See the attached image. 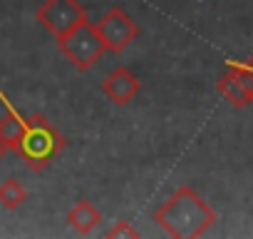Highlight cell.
I'll return each instance as SVG.
<instances>
[{
  "mask_svg": "<svg viewBox=\"0 0 253 239\" xmlns=\"http://www.w3.org/2000/svg\"><path fill=\"white\" fill-rule=\"evenodd\" d=\"M154 222L169 237L194 239L201 237L216 222V212L209 207V202H204V197H199L189 184H184L154 212Z\"/></svg>",
  "mask_w": 253,
  "mask_h": 239,
  "instance_id": "cell-1",
  "label": "cell"
},
{
  "mask_svg": "<svg viewBox=\"0 0 253 239\" xmlns=\"http://www.w3.org/2000/svg\"><path fill=\"white\" fill-rule=\"evenodd\" d=\"M65 147H67V140L52 127L50 120L45 115H33L25 120V127H23L15 152L33 172H42Z\"/></svg>",
  "mask_w": 253,
  "mask_h": 239,
  "instance_id": "cell-2",
  "label": "cell"
},
{
  "mask_svg": "<svg viewBox=\"0 0 253 239\" xmlns=\"http://www.w3.org/2000/svg\"><path fill=\"white\" fill-rule=\"evenodd\" d=\"M57 48L62 50V55L75 65V70H80V72H87L104 53H107V48H104V43H102V38H99V33H97V28H94V23H89V20H84V23H80L75 30H70L67 35H62V38H57Z\"/></svg>",
  "mask_w": 253,
  "mask_h": 239,
  "instance_id": "cell-3",
  "label": "cell"
},
{
  "mask_svg": "<svg viewBox=\"0 0 253 239\" xmlns=\"http://www.w3.org/2000/svg\"><path fill=\"white\" fill-rule=\"evenodd\" d=\"M104 48L109 53H122L132 45V40L139 35V25L126 15L119 5H112L97 23H94Z\"/></svg>",
  "mask_w": 253,
  "mask_h": 239,
  "instance_id": "cell-4",
  "label": "cell"
},
{
  "mask_svg": "<svg viewBox=\"0 0 253 239\" xmlns=\"http://www.w3.org/2000/svg\"><path fill=\"white\" fill-rule=\"evenodd\" d=\"M84 20H87V10L77 0H45L38 10V23H42V28L55 38L67 35Z\"/></svg>",
  "mask_w": 253,
  "mask_h": 239,
  "instance_id": "cell-5",
  "label": "cell"
},
{
  "mask_svg": "<svg viewBox=\"0 0 253 239\" xmlns=\"http://www.w3.org/2000/svg\"><path fill=\"white\" fill-rule=\"evenodd\" d=\"M218 92L233 105L246 107L253 100V70L248 62H228L226 72L218 80Z\"/></svg>",
  "mask_w": 253,
  "mask_h": 239,
  "instance_id": "cell-6",
  "label": "cell"
},
{
  "mask_svg": "<svg viewBox=\"0 0 253 239\" xmlns=\"http://www.w3.org/2000/svg\"><path fill=\"white\" fill-rule=\"evenodd\" d=\"M139 90H142L139 77H137L129 67H124V65L114 67V70L102 80V92H104L112 102H117V105L132 102V100L137 97Z\"/></svg>",
  "mask_w": 253,
  "mask_h": 239,
  "instance_id": "cell-7",
  "label": "cell"
},
{
  "mask_svg": "<svg viewBox=\"0 0 253 239\" xmlns=\"http://www.w3.org/2000/svg\"><path fill=\"white\" fill-rule=\"evenodd\" d=\"M99 222H102L99 209H97L92 202H87V199H80V202L67 212V224H70L77 234H89Z\"/></svg>",
  "mask_w": 253,
  "mask_h": 239,
  "instance_id": "cell-8",
  "label": "cell"
},
{
  "mask_svg": "<svg viewBox=\"0 0 253 239\" xmlns=\"http://www.w3.org/2000/svg\"><path fill=\"white\" fill-rule=\"evenodd\" d=\"M25 199H28V192L18 179L8 177L3 184H0V204H3L5 209H18Z\"/></svg>",
  "mask_w": 253,
  "mask_h": 239,
  "instance_id": "cell-9",
  "label": "cell"
},
{
  "mask_svg": "<svg viewBox=\"0 0 253 239\" xmlns=\"http://www.w3.org/2000/svg\"><path fill=\"white\" fill-rule=\"evenodd\" d=\"M104 237H109V239H119V237H126V239H137L139 237V229H134L129 222H126V219H119L114 227H109L107 232H104Z\"/></svg>",
  "mask_w": 253,
  "mask_h": 239,
  "instance_id": "cell-10",
  "label": "cell"
},
{
  "mask_svg": "<svg viewBox=\"0 0 253 239\" xmlns=\"http://www.w3.org/2000/svg\"><path fill=\"white\" fill-rule=\"evenodd\" d=\"M8 152H10V150H8V145H5L3 140H0V160H3V157H5Z\"/></svg>",
  "mask_w": 253,
  "mask_h": 239,
  "instance_id": "cell-11",
  "label": "cell"
},
{
  "mask_svg": "<svg viewBox=\"0 0 253 239\" xmlns=\"http://www.w3.org/2000/svg\"><path fill=\"white\" fill-rule=\"evenodd\" d=\"M248 65H251V70H253V58H251V60H248ZM251 105H253V100H251Z\"/></svg>",
  "mask_w": 253,
  "mask_h": 239,
  "instance_id": "cell-12",
  "label": "cell"
}]
</instances>
